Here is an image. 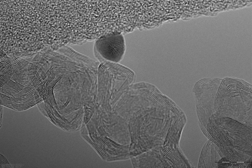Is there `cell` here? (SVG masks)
Wrapping results in <instances>:
<instances>
[{
  "instance_id": "obj_1",
  "label": "cell",
  "mask_w": 252,
  "mask_h": 168,
  "mask_svg": "<svg viewBox=\"0 0 252 168\" xmlns=\"http://www.w3.org/2000/svg\"><path fill=\"white\" fill-rule=\"evenodd\" d=\"M96 45L99 54L110 62H120L125 51L124 37L120 33H109L103 35L98 39Z\"/></svg>"
}]
</instances>
